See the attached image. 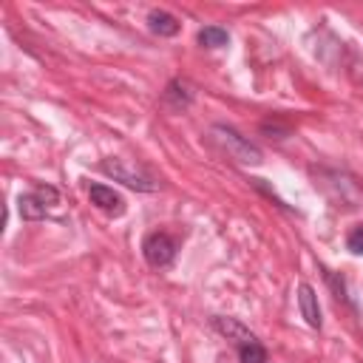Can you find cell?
I'll return each mask as SVG.
<instances>
[{
	"mask_svg": "<svg viewBox=\"0 0 363 363\" xmlns=\"http://www.w3.org/2000/svg\"><path fill=\"white\" fill-rule=\"evenodd\" d=\"M235 352H238V360L241 363H267L269 360L267 357V349H264V343L258 337L255 340H247V343H238Z\"/></svg>",
	"mask_w": 363,
	"mask_h": 363,
	"instance_id": "11",
	"label": "cell"
},
{
	"mask_svg": "<svg viewBox=\"0 0 363 363\" xmlns=\"http://www.w3.org/2000/svg\"><path fill=\"white\" fill-rule=\"evenodd\" d=\"M210 136L218 142V147L230 156V159H235L238 164H261L264 162V153H261V147L255 145V142H250L247 136H241L235 128H230V125H213L210 128Z\"/></svg>",
	"mask_w": 363,
	"mask_h": 363,
	"instance_id": "1",
	"label": "cell"
},
{
	"mask_svg": "<svg viewBox=\"0 0 363 363\" xmlns=\"http://www.w3.org/2000/svg\"><path fill=\"white\" fill-rule=\"evenodd\" d=\"M196 40H199L201 48H224L230 43V31L224 26H204L196 34Z\"/></svg>",
	"mask_w": 363,
	"mask_h": 363,
	"instance_id": "10",
	"label": "cell"
},
{
	"mask_svg": "<svg viewBox=\"0 0 363 363\" xmlns=\"http://www.w3.org/2000/svg\"><path fill=\"white\" fill-rule=\"evenodd\" d=\"M162 102L167 108H173V111H187L193 105V88H190V82L170 79L167 88H164V94H162Z\"/></svg>",
	"mask_w": 363,
	"mask_h": 363,
	"instance_id": "7",
	"label": "cell"
},
{
	"mask_svg": "<svg viewBox=\"0 0 363 363\" xmlns=\"http://www.w3.org/2000/svg\"><path fill=\"white\" fill-rule=\"evenodd\" d=\"M261 133H269V139H272V133H281V139H284V136H289V128L286 125H278L272 119H264L261 122Z\"/></svg>",
	"mask_w": 363,
	"mask_h": 363,
	"instance_id": "15",
	"label": "cell"
},
{
	"mask_svg": "<svg viewBox=\"0 0 363 363\" xmlns=\"http://www.w3.org/2000/svg\"><path fill=\"white\" fill-rule=\"evenodd\" d=\"M34 193H37L45 204H57V199H60L57 187H51V184H37V187H34Z\"/></svg>",
	"mask_w": 363,
	"mask_h": 363,
	"instance_id": "14",
	"label": "cell"
},
{
	"mask_svg": "<svg viewBox=\"0 0 363 363\" xmlns=\"http://www.w3.org/2000/svg\"><path fill=\"white\" fill-rule=\"evenodd\" d=\"M88 199H91V204H94L96 210H102V213H108V216H122V213H125V199H122L113 187H108V184L91 182V184H88Z\"/></svg>",
	"mask_w": 363,
	"mask_h": 363,
	"instance_id": "4",
	"label": "cell"
},
{
	"mask_svg": "<svg viewBox=\"0 0 363 363\" xmlns=\"http://www.w3.org/2000/svg\"><path fill=\"white\" fill-rule=\"evenodd\" d=\"M298 309H301V318L306 320V326L312 329H320V303H318V292L312 284H298Z\"/></svg>",
	"mask_w": 363,
	"mask_h": 363,
	"instance_id": "6",
	"label": "cell"
},
{
	"mask_svg": "<svg viewBox=\"0 0 363 363\" xmlns=\"http://www.w3.org/2000/svg\"><path fill=\"white\" fill-rule=\"evenodd\" d=\"M320 269H323V281L329 284L332 295H335L337 301H349V292H346V281H343V275H340V272H332V269H326V267H320Z\"/></svg>",
	"mask_w": 363,
	"mask_h": 363,
	"instance_id": "12",
	"label": "cell"
},
{
	"mask_svg": "<svg viewBox=\"0 0 363 363\" xmlns=\"http://www.w3.org/2000/svg\"><path fill=\"white\" fill-rule=\"evenodd\" d=\"M346 250H349L352 255H363V224H357V227L349 230V235H346Z\"/></svg>",
	"mask_w": 363,
	"mask_h": 363,
	"instance_id": "13",
	"label": "cell"
},
{
	"mask_svg": "<svg viewBox=\"0 0 363 363\" xmlns=\"http://www.w3.org/2000/svg\"><path fill=\"white\" fill-rule=\"evenodd\" d=\"M99 167H102L105 176H111L113 182H122V184L130 187V190H139V193H153V190H159V182H156L145 167H139V164H133V162H128V159L111 156V159H102Z\"/></svg>",
	"mask_w": 363,
	"mask_h": 363,
	"instance_id": "2",
	"label": "cell"
},
{
	"mask_svg": "<svg viewBox=\"0 0 363 363\" xmlns=\"http://www.w3.org/2000/svg\"><path fill=\"white\" fill-rule=\"evenodd\" d=\"M147 28H150L156 37H176L179 28H182V23H179L170 11H164V9H153V11L147 14Z\"/></svg>",
	"mask_w": 363,
	"mask_h": 363,
	"instance_id": "8",
	"label": "cell"
},
{
	"mask_svg": "<svg viewBox=\"0 0 363 363\" xmlns=\"http://www.w3.org/2000/svg\"><path fill=\"white\" fill-rule=\"evenodd\" d=\"M210 329L218 332L221 337L233 340L235 346H238V343H247V340H255V335H252L241 320H235V318H230V315H213V318H210Z\"/></svg>",
	"mask_w": 363,
	"mask_h": 363,
	"instance_id": "5",
	"label": "cell"
},
{
	"mask_svg": "<svg viewBox=\"0 0 363 363\" xmlns=\"http://www.w3.org/2000/svg\"><path fill=\"white\" fill-rule=\"evenodd\" d=\"M17 210H20V218L23 221H40V218H45L48 204L31 190V193H20L17 196Z\"/></svg>",
	"mask_w": 363,
	"mask_h": 363,
	"instance_id": "9",
	"label": "cell"
},
{
	"mask_svg": "<svg viewBox=\"0 0 363 363\" xmlns=\"http://www.w3.org/2000/svg\"><path fill=\"white\" fill-rule=\"evenodd\" d=\"M176 238L170 235V233H164V230H153V233H147L145 238H142V255H145V261L150 264V267H156V269H164V267H170L173 264V258H176Z\"/></svg>",
	"mask_w": 363,
	"mask_h": 363,
	"instance_id": "3",
	"label": "cell"
}]
</instances>
